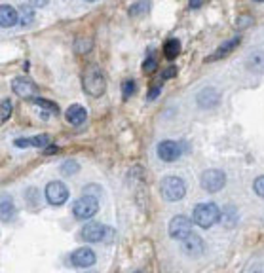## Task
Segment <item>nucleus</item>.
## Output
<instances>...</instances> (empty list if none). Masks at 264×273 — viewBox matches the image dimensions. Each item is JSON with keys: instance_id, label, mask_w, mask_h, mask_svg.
Wrapping results in <instances>:
<instances>
[{"instance_id": "nucleus-1", "label": "nucleus", "mask_w": 264, "mask_h": 273, "mask_svg": "<svg viewBox=\"0 0 264 273\" xmlns=\"http://www.w3.org/2000/svg\"><path fill=\"white\" fill-rule=\"evenodd\" d=\"M192 220H194L196 226H200L204 230H209V228H213L221 220V209L215 203H198L194 207Z\"/></svg>"}, {"instance_id": "nucleus-2", "label": "nucleus", "mask_w": 264, "mask_h": 273, "mask_svg": "<svg viewBox=\"0 0 264 273\" xmlns=\"http://www.w3.org/2000/svg\"><path fill=\"white\" fill-rule=\"evenodd\" d=\"M105 74L99 67H88L84 72V89L92 97H101L105 91Z\"/></svg>"}, {"instance_id": "nucleus-3", "label": "nucleus", "mask_w": 264, "mask_h": 273, "mask_svg": "<svg viewBox=\"0 0 264 273\" xmlns=\"http://www.w3.org/2000/svg\"><path fill=\"white\" fill-rule=\"evenodd\" d=\"M187 194V184L179 176H166L162 180V195L166 201H181Z\"/></svg>"}, {"instance_id": "nucleus-4", "label": "nucleus", "mask_w": 264, "mask_h": 273, "mask_svg": "<svg viewBox=\"0 0 264 273\" xmlns=\"http://www.w3.org/2000/svg\"><path fill=\"white\" fill-rule=\"evenodd\" d=\"M99 213V197H94V195H82L78 197L73 205V215L78 218V220H88Z\"/></svg>"}, {"instance_id": "nucleus-5", "label": "nucleus", "mask_w": 264, "mask_h": 273, "mask_svg": "<svg viewBox=\"0 0 264 273\" xmlns=\"http://www.w3.org/2000/svg\"><path fill=\"white\" fill-rule=\"evenodd\" d=\"M200 184H202V188H204L206 192L215 194V192H219V190L225 188V184H226V175H225L221 169H207V171H204L202 176H200Z\"/></svg>"}, {"instance_id": "nucleus-6", "label": "nucleus", "mask_w": 264, "mask_h": 273, "mask_svg": "<svg viewBox=\"0 0 264 273\" xmlns=\"http://www.w3.org/2000/svg\"><path fill=\"white\" fill-rule=\"evenodd\" d=\"M170 235L177 241H185L189 235H192V220L183 215H177L170 222Z\"/></svg>"}, {"instance_id": "nucleus-7", "label": "nucleus", "mask_w": 264, "mask_h": 273, "mask_svg": "<svg viewBox=\"0 0 264 273\" xmlns=\"http://www.w3.org/2000/svg\"><path fill=\"white\" fill-rule=\"evenodd\" d=\"M44 195H46V199H48V203H50V205L59 207V205L67 203V199H69V188H67L63 182H57V180H54V182H50V184L46 186Z\"/></svg>"}, {"instance_id": "nucleus-8", "label": "nucleus", "mask_w": 264, "mask_h": 273, "mask_svg": "<svg viewBox=\"0 0 264 273\" xmlns=\"http://www.w3.org/2000/svg\"><path fill=\"white\" fill-rule=\"evenodd\" d=\"M156 152H158V157L162 159V161H177L179 157L183 156V146L179 144V142H175V140H162L160 144H158V148H156Z\"/></svg>"}, {"instance_id": "nucleus-9", "label": "nucleus", "mask_w": 264, "mask_h": 273, "mask_svg": "<svg viewBox=\"0 0 264 273\" xmlns=\"http://www.w3.org/2000/svg\"><path fill=\"white\" fill-rule=\"evenodd\" d=\"M71 262H73V266H76V268H92L95 262H97V258H95V253L92 249L80 247V249H76L75 253L71 254Z\"/></svg>"}, {"instance_id": "nucleus-10", "label": "nucleus", "mask_w": 264, "mask_h": 273, "mask_svg": "<svg viewBox=\"0 0 264 273\" xmlns=\"http://www.w3.org/2000/svg\"><path fill=\"white\" fill-rule=\"evenodd\" d=\"M105 235H107V226L97 224V222H88L82 228V239L88 243H99L105 239Z\"/></svg>"}, {"instance_id": "nucleus-11", "label": "nucleus", "mask_w": 264, "mask_h": 273, "mask_svg": "<svg viewBox=\"0 0 264 273\" xmlns=\"http://www.w3.org/2000/svg\"><path fill=\"white\" fill-rule=\"evenodd\" d=\"M12 89L18 93L19 97L27 99V97H33L35 91H37V85L33 80H29L27 76H19V78L12 80Z\"/></svg>"}, {"instance_id": "nucleus-12", "label": "nucleus", "mask_w": 264, "mask_h": 273, "mask_svg": "<svg viewBox=\"0 0 264 273\" xmlns=\"http://www.w3.org/2000/svg\"><path fill=\"white\" fill-rule=\"evenodd\" d=\"M204 241H202V237H198V235H189L185 241H183V251L185 254H189L192 258H198V256H202L204 254Z\"/></svg>"}, {"instance_id": "nucleus-13", "label": "nucleus", "mask_w": 264, "mask_h": 273, "mask_svg": "<svg viewBox=\"0 0 264 273\" xmlns=\"http://www.w3.org/2000/svg\"><path fill=\"white\" fill-rule=\"evenodd\" d=\"M18 23H19V12L14 6L4 4V6L0 8V25H2L4 29H10V27H14V25H18Z\"/></svg>"}, {"instance_id": "nucleus-14", "label": "nucleus", "mask_w": 264, "mask_h": 273, "mask_svg": "<svg viewBox=\"0 0 264 273\" xmlns=\"http://www.w3.org/2000/svg\"><path fill=\"white\" fill-rule=\"evenodd\" d=\"M196 101H198V104H200L202 108H213V106L219 104L221 97H219V93H217L213 87H206V89H202V91L198 93Z\"/></svg>"}, {"instance_id": "nucleus-15", "label": "nucleus", "mask_w": 264, "mask_h": 273, "mask_svg": "<svg viewBox=\"0 0 264 273\" xmlns=\"http://www.w3.org/2000/svg\"><path fill=\"white\" fill-rule=\"evenodd\" d=\"M14 144L18 148H29V146H35V148H48L50 144V136L48 135H35L31 138H16Z\"/></svg>"}, {"instance_id": "nucleus-16", "label": "nucleus", "mask_w": 264, "mask_h": 273, "mask_svg": "<svg viewBox=\"0 0 264 273\" xmlns=\"http://www.w3.org/2000/svg\"><path fill=\"white\" fill-rule=\"evenodd\" d=\"M65 118H67V121L71 125H82L86 121V118H88V112H86V108L82 104H73V106L67 108Z\"/></svg>"}, {"instance_id": "nucleus-17", "label": "nucleus", "mask_w": 264, "mask_h": 273, "mask_svg": "<svg viewBox=\"0 0 264 273\" xmlns=\"http://www.w3.org/2000/svg\"><path fill=\"white\" fill-rule=\"evenodd\" d=\"M238 44H240V36L228 40V42H225V44H221V46H219V50H217L215 53H211L206 61H207V63H213V61H219V59L226 57V55H230V53L236 50V46H238Z\"/></svg>"}, {"instance_id": "nucleus-18", "label": "nucleus", "mask_w": 264, "mask_h": 273, "mask_svg": "<svg viewBox=\"0 0 264 273\" xmlns=\"http://www.w3.org/2000/svg\"><path fill=\"white\" fill-rule=\"evenodd\" d=\"M181 53V42L177 38H170L164 44V55L168 59H175Z\"/></svg>"}, {"instance_id": "nucleus-19", "label": "nucleus", "mask_w": 264, "mask_h": 273, "mask_svg": "<svg viewBox=\"0 0 264 273\" xmlns=\"http://www.w3.org/2000/svg\"><path fill=\"white\" fill-rule=\"evenodd\" d=\"M35 19V10H33V6L31 4H23L21 8H19V23L23 25V27H27V25H31Z\"/></svg>"}, {"instance_id": "nucleus-20", "label": "nucleus", "mask_w": 264, "mask_h": 273, "mask_svg": "<svg viewBox=\"0 0 264 273\" xmlns=\"http://www.w3.org/2000/svg\"><path fill=\"white\" fill-rule=\"evenodd\" d=\"M14 215H16V207H14L12 199H10L8 195H4V197H2V220L8 222V220L14 218Z\"/></svg>"}, {"instance_id": "nucleus-21", "label": "nucleus", "mask_w": 264, "mask_h": 273, "mask_svg": "<svg viewBox=\"0 0 264 273\" xmlns=\"http://www.w3.org/2000/svg\"><path fill=\"white\" fill-rule=\"evenodd\" d=\"M149 10H151V2L149 0H139L130 8V16H145Z\"/></svg>"}, {"instance_id": "nucleus-22", "label": "nucleus", "mask_w": 264, "mask_h": 273, "mask_svg": "<svg viewBox=\"0 0 264 273\" xmlns=\"http://www.w3.org/2000/svg\"><path fill=\"white\" fill-rule=\"evenodd\" d=\"M80 171V165H78V161H75V159H67L63 165H61V173L65 176H73L76 175Z\"/></svg>"}, {"instance_id": "nucleus-23", "label": "nucleus", "mask_w": 264, "mask_h": 273, "mask_svg": "<svg viewBox=\"0 0 264 273\" xmlns=\"http://www.w3.org/2000/svg\"><path fill=\"white\" fill-rule=\"evenodd\" d=\"M33 102L38 104L40 108H44V110H50L52 114H57V112H59V106H57L56 102L48 101V99H33Z\"/></svg>"}, {"instance_id": "nucleus-24", "label": "nucleus", "mask_w": 264, "mask_h": 273, "mask_svg": "<svg viewBox=\"0 0 264 273\" xmlns=\"http://www.w3.org/2000/svg\"><path fill=\"white\" fill-rule=\"evenodd\" d=\"M12 108H14L12 101H10V99H2V114H0V119H2V121H6V119L10 118Z\"/></svg>"}, {"instance_id": "nucleus-25", "label": "nucleus", "mask_w": 264, "mask_h": 273, "mask_svg": "<svg viewBox=\"0 0 264 273\" xmlns=\"http://www.w3.org/2000/svg\"><path fill=\"white\" fill-rule=\"evenodd\" d=\"M122 91H124V99H130L135 93V82L133 80H126L122 84Z\"/></svg>"}, {"instance_id": "nucleus-26", "label": "nucleus", "mask_w": 264, "mask_h": 273, "mask_svg": "<svg viewBox=\"0 0 264 273\" xmlns=\"http://www.w3.org/2000/svg\"><path fill=\"white\" fill-rule=\"evenodd\" d=\"M253 190L259 197H264V175L257 176L255 182H253Z\"/></svg>"}, {"instance_id": "nucleus-27", "label": "nucleus", "mask_w": 264, "mask_h": 273, "mask_svg": "<svg viewBox=\"0 0 264 273\" xmlns=\"http://www.w3.org/2000/svg\"><path fill=\"white\" fill-rule=\"evenodd\" d=\"M156 70V57L151 55V57H147V61L143 63V72L145 74H152Z\"/></svg>"}, {"instance_id": "nucleus-28", "label": "nucleus", "mask_w": 264, "mask_h": 273, "mask_svg": "<svg viewBox=\"0 0 264 273\" xmlns=\"http://www.w3.org/2000/svg\"><path fill=\"white\" fill-rule=\"evenodd\" d=\"M78 53H84V51H90L92 50V40H86L82 44V40H76V48H75Z\"/></svg>"}, {"instance_id": "nucleus-29", "label": "nucleus", "mask_w": 264, "mask_h": 273, "mask_svg": "<svg viewBox=\"0 0 264 273\" xmlns=\"http://www.w3.org/2000/svg\"><path fill=\"white\" fill-rule=\"evenodd\" d=\"M160 91H162V84L158 82V84H154V85L151 87V93L147 95V99H149V101H154V99L160 95Z\"/></svg>"}, {"instance_id": "nucleus-30", "label": "nucleus", "mask_w": 264, "mask_h": 273, "mask_svg": "<svg viewBox=\"0 0 264 273\" xmlns=\"http://www.w3.org/2000/svg\"><path fill=\"white\" fill-rule=\"evenodd\" d=\"M84 194H86V195H94V197H101V188H99V186H90V188H84Z\"/></svg>"}, {"instance_id": "nucleus-31", "label": "nucleus", "mask_w": 264, "mask_h": 273, "mask_svg": "<svg viewBox=\"0 0 264 273\" xmlns=\"http://www.w3.org/2000/svg\"><path fill=\"white\" fill-rule=\"evenodd\" d=\"M177 74V68L175 67H168L164 72H162V80H170V78H173Z\"/></svg>"}, {"instance_id": "nucleus-32", "label": "nucleus", "mask_w": 264, "mask_h": 273, "mask_svg": "<svg viewBox=\"0 0 264 273\" xmlns=\"http://www.w3.org/2000/svg\"><path fill=\"white\" fill-rule=\"evenodd\" d=\"M29 4L33 8H44V6H48V0H29Z\"/></svg>"}, {"instance_id": "nucleus-33", "label": "nucleus", "mask_w": 264, "mask_h": 273, "mask_svg": "<svg viewBox=\"0 0 264 273\" xmlns=\"http://www.w3.org/2000/svg\"><path fill=\"white\" fill-rule=\"evenodd\" d=\"M204 2H206V0H190V8H192V10H198V8L204 6Z\"/></svg>"}, {"instance_id": "nucleus-34", "label": "nucleus", "mask_w": 264, "mask_h": 273, "mask_svg": "<svg viewBox=\"0 0 264 273\" xmlns=\"http://www.w3.org/2000/svg\"><path fill=\"white\" fill-rule=\"evenodd\" d=\"M56 152H59V148H56V146H48L46 148V154L50 156V154H56Z\"/></svg>"}, {"instance_id": "nucleus-35", "label": "nucleus", "mask_w": 264, "mask_h": 273, "mask_svg": "<svg viewBox=\"0 0 264 273\" xmlns=\"http://www.w3.org/2000/svg\"><path fill=\"white\" fill-rule=\"evenodd\" d=\"M251 23V19H247V17H244V19H238V25L240 27H244V25H249Z\"/></svg>"}, {"instance_id": "nucleus-36", "label": "nucleus", "mask_w": 264, "mask_h": 273, "mask_svg": "<svg viewBox=\"0 0 264 273\" xmlns=\"http://www.w3.org/2000/svg\"><path fill=\"white\" fill-rule=\"evenodd\" d=\"M255 2H264V0H255Z\"/></svg>"}, {"instance_id": "nucleus-37", "label": "nucleus", "mask_w": 264, "mask_h": 273, "mask_svg": "<svg viewBox=\"0 0 264 273\" xmlns=\"http://www.w3.org/2000/svg\"><path fill=\"white\" fill-rule=\"evenodd\" d=\"M88 2H95V0H88Z\"/></svg>"}, {"instance_id": "nucleus-38", "label": "nucleus", "mask_w": 264, "mask_h": 273, "mask_svg": "<svg viewBox=\"0 0 264 273\" xmlns=\"http://www.w3.org/2000/svg\"><path fill=\"white\" fill-rule=\"evenodd\" d=\"M255 273H259V272H255Z\"/></svg>"}, {"instance_id": "nucleus-39", "label": "nucleus", "mask_w": 264, "mask_h": 273, "mask_svg": "<svg viewBox=\"0 0 264 273\" xmlns=\"http://www.w3.org/2000/svg\"><path fill=\"white\" fill-rule=\"evenodd\" d=\"M137 273H139V272H137Z\"/></svg>"}]
</instances>
